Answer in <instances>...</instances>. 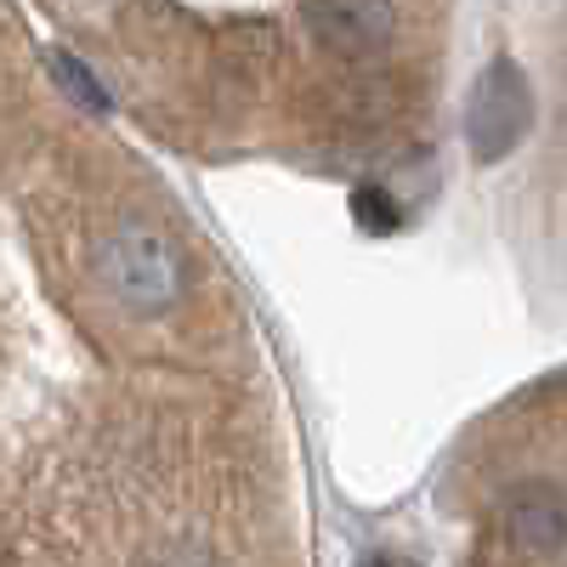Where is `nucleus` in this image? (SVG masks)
Segmentation results:
<instances>
[{"instance_id":"1","label":"nucleus","mask_w":567,"mask_h":567,"mask_svg":"<svg viewBox=\"0 0 567 567\" xmlns=\"http://www.w3.org/2000/svg\"><path fill=\"white\" fill-rule=\"evenodd\" d=\"M534 120V91L528 74L516 69L511 58H494L477 85H471V103H465V142H471V159L477 165H499L511 159V148L528 136Z\"/></svg>"},{"instance_id":"2","label":"nucleus","mask_w":567,"mask_h":567,"mask_svg":"<svg viewBox=\"0 0 567 567\" xmlns=\"http://www.w3.org/2000/svg\"><path fill=\"white\" fill-rule=\"evenodd\" d=\"M103 272L114 284V296L131 307V312H159L165 301H176L182 290V261L176 250L148 227H125L114 233V245L103 256Z\"/></svg>"},{"instance_id":"3","label":"nucleus","mask_w":567,"mask_h":567,"mask_svg":"<svg viewBox=\"0 0 567 567\" xmlns=\"http://www.w3.org/2000/svg\"><path fill=\"white\" fill-rule=\"evenodd\" d=\"M499 528L528 556H561L567 550V494L556 483H516L499 499Z\"/></svg>"},{"instance_id":"4","label":"nucleus","mask_w":567,"mask_h":567,"mask_svg":"<svg viewBox=\"0 0 567 567\" xmlns=\"http://www.w3.org/2000/svg\"><path fill=\"white\" fill-rule=\"evenodd\" d=\"M398 23L392 0H307L301 7V29L329 45V52H374Z\"/></svg>"},{"instance_id":"5","label":"nucleus","mask_w":567,"mask_h":567,"mask_svg":"<svg viewBox=\"0 0 567 567\" xmlns=\"http://www.w3.org/2000/svg\"><path fill=\"white\" fill-rule=\"evenodd\" d=\"M52 69H58V85L69 91V97L80 103V109H91V114H109V91L91 80V69L80 63V58H69V52H58L52 58Z\"/></svg>"},{"instance_id":"6","label":"nucleus","mask_w":567,"mask_h":567,"mask_svg":"<svg viewBox=\"0 0 567 567\" xmlns=\"http://www.w3.org/2000/svg\"><path fill=\"white\" fill-rule=\"evenodd\" d=\"M352 210H358V227H369V233H392L398 227V205L381 194V187H358Z\"/></svg>"}]
</instances>
